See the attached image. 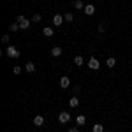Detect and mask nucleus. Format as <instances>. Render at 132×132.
Segmentation results:
<instances>
[{
    "mask_svg": "<svg viewBox=\"0 0 132 132\" xmlns=\"http://www.w3.org/2000/svg\"><path fill=\"white\" fill-rule=\"evenodd\" d=\"M5 55L9 56V58H20V51H18V48L16 46H7V50H5Z\"/></svg>",
    "mask_w": 132,
    "mask_h": 132,
    "instance_id": "f257e3e1",
    "label": "nucleus"
},
{
    "mask_svg": "<svg viewBox=\"0 0 132 132\" xmlns=\"http://www.w3.org/2000/svg\"><path fill=\"white\" fill-rule=\"evenodd\" d=\"M16 23H20V28L27 30V28L30 27V23H32V21H30V20H27L25 16H18V18H16Z\"/></svg>",
    "mask_w": 132,
    "mask_h": 132,
    "instance_id": "f03ea898",
    "label": "nucleus"
},
{
    "mask_svg": "<svg viewBox=\"0 0 132 132\" xmlns=\"http://www.w3.org/2000/svg\"><path fill=\"white\" fill-rule=\"evenodd\" d=\"M88 67H90L92 71H97V69H101V63H99V60L95 56H92L90 60H88Z\"/></svg>",
    "mask_w": 132,
    "mask_h": 132,
    "instance_id": "7ed1b4c3",
    "label": "nucleus"
},
{
    "mask_svg": "<svg viewBox=\"0 0 132 132\" xmlns=\"http://www.w3.org/2000/svg\"><path fill=\"white\" fill-rule=\"evenodd\" d=\"M63 16L62 14H55L53 16V27H60V25H63Z\"/></svg>",
    "mask_w": 132,
    "mask_h": 132,
    "instance_id": "20e7f679",
    "label": "nucleus"
},
{
    "mask_svg": "<svg viewBox=\"0 0 132 132\" xmlns=\"http://www.w3.org/2000/svg\"><path fill=\"white\" fill-rule=\"evenodd\" d=\"M69 120H71V114H69L67 111H62L60 114H58V122L60 123H67Z\"/></svg>",
    "mask_w": 132,
    "mask_h": 132,
    "instance_id": "39448f33",
    "label": "nucleus"
},
{
    "mask_svg": "<svg viewBox=\"0 0 132 132\" xmlns=\"http://www.w3.org/2000/svg\"><path fill=\"white\" fill-rule=\"evenodd\" d=\"M85 14H86V16H93V14H95V5H93V4H88V5H85Z\"/></svg>",
    "mask_w": 132,
    "mask_h": 132,
    "instance_id": "423d86ee",
    "label": "nucleus"
},
{
    "mask_svg": "<svg viewBox=\"0 0 132 132\" xmlns=\"http://www.w3.org/2000/svg\"><path fill=\"white\" fill-rule=\"evenodd\" d=\"M60 88H69V85H71V79L67 78V76H63V78H60Z\"/></svg>",
    "mask_w": 132,
    "mask_h": 132,
    "instance_id": "0eeeda50",
    "label": "nucleus"
},
{
    "mask_svg": "<svg viewBox=\"0 0 132 132\" xmlns=\"http://www.w3.org/2000/svg\"><path fill=\"white\" fill-rule=\"evenodd\" d=\"M34 125H35V127H41V125H44V116H42V114H37V116L34 118Z\"/></svg>",
    "mask_w": 132,
    "mask_h": 132,
    "instance_id": "6e6552de",
    "label": "nucleus"
},
{
    "mask_svg": "<svg viewBox=\"0 0 132 132\" xmlns=\"http://www.w3.org/2000/svg\"><path fill=\"white\" fill-rule=\"evenodd\" d=\"M35 69H37V67H35L34 62H27V63H25V71L27 72H35Z\"/></svg>",
    "mask_w": 132,
    "mask_h": 132,
    "instance_id": "1a4fd4ad",
    "label": "nucleus"
},
{
    "mask_svg": "<svg viewBox=\"0 0 132 132\" xmlns=\"http://www.w3.org/2000/svg\"><path fill=\"white\" fill-rule=\"evenodd\" d=\"M51 55H53L55 58H58V56L62 55V48H60V46H55V48L51 50Z\"/></svg>",
    "mask_w": 132,
    "mask_h": 132,
    "instance_id": "9d476101",
    "label": "nucleus"
},
{
    "mask_svg": "<svg viewBox=\"0 0 132 132\" xmlns=\"http://www.w3.org/2000/svg\"><path fill=\"white\" fill-rule=\"evenodd\" d=\"M69 106H71V108H78V106H79V99H78V97H71Z\"/></svg>",
    "mask_w": 132,
    "mask_h": 132,
    "instance_id": "9b49d317",
    "label": "nucleus"
},
{
    "mask_svg": "<svg viewBox=\"0 0 132 132\" xmlns=\"http://www.w3.org/2000/svg\"><path fill=\"white\" fill-rule=\"evenodd\" d=\"M106 65H108L109 69H113V67L116 65V58H113V56H109V58L106 60Z\"/></svg>",
    "mask_w": 132,
    "mask_h": 132,
    "instance_id": "f8f14e48",
    "label": "nucleus"
},
{
    "mask_svg": "<svg viewBox=\"0 0 132 132\" xmlns=\"http://www.w3.org/2000/svg\"><path fill=\"white\" fill-rule=\"evenodd\" d=\"M63 20L67 21V23H72V21H74V14H72V12H65V14H63Z\"/></svg>",
    "mask_w": 132,
    "mask_h": 132,
    "instance_id": "ddd939ff",
    "label": "nucleus"
},
{
    "mask_svg": "<svg viewBox=\"0 0 132 132\" xmlns=\"http://www.w3.org/2000/svg\"><path fill=\"white\" fill-rule=\"evenodd\" d=\"M76 123H78V125H79V127H83V125H85V123H86V118H85V116H83V114H79V116H78V118H76Z\"/></svg>",
    "mask_w": 132,
    "mask_h": 132,
    "instance_id": "4468645a",
    "label": "nucleus"
},
{
    "mask_svg": "<svg viewBox=\"0 0 132 132\" xmlns=\"http://www.w3.org/2000/svg\"><path fill=\"white\" fill-rule=\"evenodd\" d=\"M74 63H76V65H79V67H81L83 63H85V60H83V56H81V55H78V56H74Z\"/></svg>",
    "mask_w": 132,
    "mask_h": 132,
    "instance_id": "2eb2a0df",
    "label": "nucleus"
},
{
    "mask_svg": "<svg viewBox=\"0 0 132 132\" xmlns=\"http://www.w3.org/2000/svg\"><path fill=\"white\" fill-rule=\"evenodd\" d=\"M21 71H23V67H21V65H16V67H12V74H14V76H20Z\"/></svg>",
    "mask_w": 132,
    "mask_h": 132,
    "instance_id": "dca6fc26",
    "label": "nucleus"
},
{
    "mask_svg": "<svg viewBox=\"0 0 132 132\" xmlns=\"http://www.w3.org/2000/svg\"><path fill=\"white\" fill-rule=\"evenodd\" d=\"M92 130H93V132H104V127H102V123H95Z\"/></svg>",
    "mask_w": 132,
    "mask_h": 132,
    "instance_id": "f3484780",
    "label": "nucleus"
},
{
    "mask_svg": "<svg viewBox=\"0 0 132 132\" xmlns=\"http://www.w3.org/2000/svg\"><path fill=\"white\" fill-rule=\"evenodd\" d=\"M42 34H44L46 37H51V35H53V28H51V27H46V28L42 30Z\"/></svg>",
    "mask_w": 132,
    "mask_h": 132,
    "instance_id": "a211bd4d",
    "label": "nucleus"
},
{
    "mask_svg": "<svg viewBox=\"0 0 132 132\" xmlns=\"http://www.w3.org/2000/svg\"><path fill=\"white\" fill-rule=\"evenodd\" d=\"M74 7H76V9H85L83 0H74Z\"/></svg>",
    "mask_w": 132,
    "mask_h": 132,
    "instance_id": "6ab92c4d",
    "label": "nucleus"
},
{
    "mask_svg": "<svg viewBox=\"0 0 132 132\" xmlns=\"http://www.w3.org/2000/svg\"><path fill=\"white\" fill-rule=\"evenodd\" d=\"M42 20V16H41V14H39V12H35V14H34V16H32V23H37V21H41Z\"/></svg>",
    "mask_w": 132,
    "mask_h": 132,
    "instance_id": "aec40b11",
    "label": "nucleus"
},
{
    "mask_svg": "<svg viewBox=\"0 0 132 132\" xmlns=\"http://www.w3.org/2000/svg\"><path fill=\"white\" fill-rule=\"evenodd\" d=\"M18 28H20V23H11V25H9V30L11 32H16Z\"/></svg>",
    "mask_w": 132,
    "mask_h": 132,
    "instance_id": "412c9836",
    "label": "nucleus"
},
{
    "mask_svg": "<svg viewBox=\"0 0 132 132\" xmlns=\"http://www.w3.org/2000/svg\"><path fill=\"white\" fill-rule=\"evenodd\" d=\"M9 35H7V34H5V35H4V37H2V42H4V44H9Z\"/></svg>",
    "mask_w": 132,
    "mask_h": 132,
    "instance_id": "4be33fe9",
    "label": "nucleus"
},
{
    "mask_svg": "<svg viewBox=\"0 0 132 132\" xmlns=\"http://www.w3.org/2000/svg\"><path fill=\"white\" fill-rule=\"evenodd\" d=\"M106 30V27H104V23H101V25H99V32H104Z\"/></svg>",
    "mask_w": 132,
    "mask_h": 132,
    "instance_id": "5701e85b",
    "label": "nucleus"
},
{
    "mask_svg": "<svg viewBox=\"0 0 132 132\" xmlns=\"http://www.w3.org/2000/svg\"><path fill=\"white\" fill-rule=\"evenodd\" d=\"M67 132H79V130H78V127H71V129H69Z\"/></svg>",
    "mask_w": 132,
    "mask_h": 132,
    "instance_id": "b1692460",
    "label": "nucleus"
}]
</instances>
